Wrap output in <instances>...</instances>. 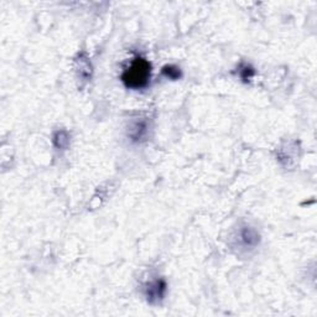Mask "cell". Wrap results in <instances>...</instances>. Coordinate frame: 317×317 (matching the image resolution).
<instances>
[{
	"mask_svg": "<svg viewBox=\"0 0 317 317\" xmlns=\"http://www.w3.org/2000/svg\"><path fill=\"white\" fill-rule=\"evenodd\" d=\"M162 73L165 77L170 79H179L181 77V71H180L179 67L175 66H165L162 68Z\"/></svg>",
	"mask_w": 317,
	"mask_h": 317,
	"instance_id": "obj_6",
	"label": "cell"
},
{
	"mask_svg": "<svg viewBox=\"0 0 317 317\" xmlns=\"http://www.w3.org/2000/svg\"><path fill=\"white\" fill-rule=\"evenodd\" d=\"M254 68L253 67L248 66V64H243V66L239 68V76H241L242 79H244V81H249V79H252V77L254 76Z\"/></svg>",
	"mask_w": 317,
	"mask_h": 317,
	"instance_id": "obj_7",
	"label": "cell"
},
{
	"mask_svg": "<svg viewBox=\"0 0 317 317\" xmlns=\"http://www.w3.org/2000/svg\"><path fill=\"white\" fill-rule=\"evenodd\" d=\"M166 283L164 279H156L154 282L149 283L145 288V298L148 303L159 304L166 294Z\"/></svg>",
	"mask_w": 317,
	"mask_h": 317,
	"instance_id": "obj_2",
	"label": "cell"
},
{
	"mask_svg": "<svg viewBox=\"0 0 317 317\" xmlns=\"http://www.w3.org/2000/svg\"><path fill=\"white\" fill-rule=\"evenodd\" d=\"M53 144L57 149H61V150H64V149L68 148L69 144V136L68 134L64 130H60L53 135Z\"/></svg>",
	"mask_w": 317,
	"mask_h": 317,
	"instance_id": "obj_5",
	"label": "cell"
},
{
	"mask_svg": "<svg viewBox=\"0 0 317 317\" xmlns=\"http://www.w3.org/2000/svg\"><path fill=\"white\" fill-rule=\"evenodd\" d=\"M239 242L246 249H253L259 244V234L252 227L246 226L239 231Z\"/></svg>",
	"mask_w": 317,
	"mask_h": 317,
	"instance_id": "obj_3",
	"label": "cell"
},
{
	"mask_svg": "<svg viewBox=\"0 0 317 317\" xmlns=\"http://www.w3.org/2000/svg\"><path fill=\"white\" fill-rule=\"evenodd\" d=\"M148 133V123L145 120H138L133 123L130 129H129V136L133 141H140L144 139Z\"/></svg>",
	"mask_w": 317,
	"mask_h": 317,
	"instance_id": "obj_4",
	"label": "cell"
},
{
	"mask_svg": "<svg viewBox=\"0 0 317 317\" xmlns=\"http://www.w3.org/2000/svg\"><path fill=\"white\" fill-rule=\"evenodd\" d=\"M150 62L145 58L138 56L131 61L128 68L124 69L122 74V81L127 88L141 89L148 86L149 82H150Z\"/></svg>",
	"mask_w": 317,
	"mask_h": 317,
	"instance_id": "obj_1",
	"label": "cell"
}]
</instances>
